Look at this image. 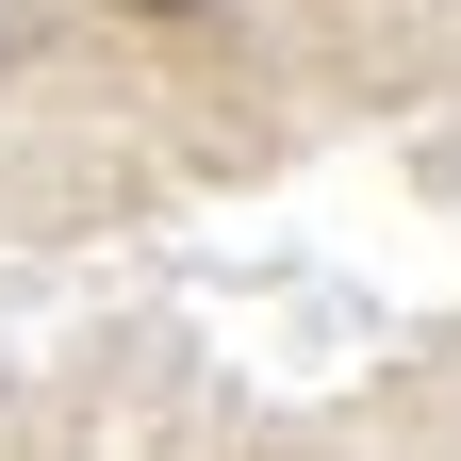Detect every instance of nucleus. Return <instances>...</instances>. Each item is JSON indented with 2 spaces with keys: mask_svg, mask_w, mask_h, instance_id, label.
Wrapping results in <instances>:
<instances>
[{
  "mask_svg": "<svg viewBox=\"0 0 461 461\" xmlns=\"http://www.w3.org/2000/svg\"><path fill=\"white\" fill-rule=\"evenodd\" d=\"M115 17H198V0H115Z\"/></svg>",
  "mask_w": 461,
  "mask_h": 461,
  "instance_id": "1",
  "label": "nucleus"
}]
</instances>
